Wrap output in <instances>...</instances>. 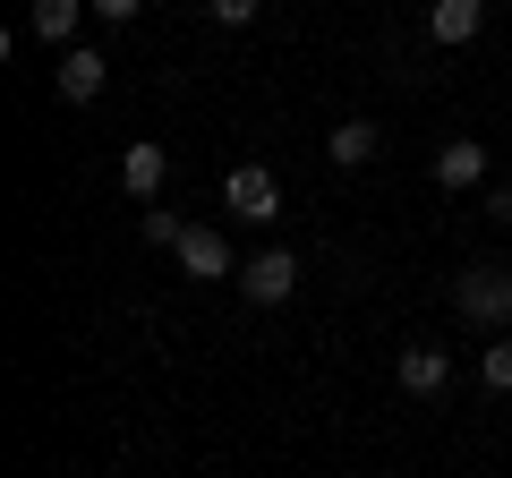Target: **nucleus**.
<instances>
[{
    "label": "nucleus",
    "mask_w": 512,
    "mask_h": 478,
    "mask_svg": "<svg viewBox=\"0 0 512 478\" xmlns=\"http://www.w3.org/2000/svg\"><path fill=\"white\" fill-rule=\"evenodd\" d=\"M453 308H461V325H504L512 316V274L504 265H470V274H453Z\"/></svg>",
    "instance_id": "nucleus-1"
},
{
    "label": "nucleus",
    "mask_w": 512,
    "mask_h": 478,
    "mask_svg": "<svg viewBox=\"0 0 512 478\" xmlns=\"http://www.w3.org/2000/svg\"><path fill=\"white\" fill-rule=\"evenodd\" d=\"M393 385H402L410 402H444V393H453V359H444L436 342H410L402 359H393Z\"/></svg>",
    "instance_id": "nucleus-2"
},
{
    "label": "nucleus",
    "mask_w": 512,
    "mask_h": 478,
    "mask_svg": "<svg viewBox=\"0 0 512 478\" xmlns=\"http://www.w3.org/2000/svg\"><path fill=\"white\" fill-rule=\"evenodd\" d=\"M239 291H248V308H282V299L299 291V257H291V248L248 257V265H239Z\"/></svg>",
    "instance_id": "nucleus-3"
},
{
    "label": "nucleus",
    "mask_w": 512,
    "mask_h": 478,
    "mask_svg": "<svg viewBox=\"0 0 512 478\" xmlns=\"http://www.w3.org/2000/svg\"><path fill=\"white\" fill-rule=\"evenodd\" d=\"M222 205H231L239 222H274V214H282V180H274L265 163H239L231 180H222Z\"/></svg>",
    "instance_id": "nucleus-4"
},
{
    "label": "nucleus",
    "mask_w": 512,
    "mask_h": 478,
    "mask_svg": "<svg viewBox=\"0 0 512 478\" xmlns=\"http://www.w3.org/2000/svg\"><path fill=\"white\" fill-rule=\"evenodd\" d=\"M171 257H180V274H188V282H222V274H239L231 248H222V231H205V222H188Z\"/></svg>",
    "instance_id": "nucleus-5"
},
{
    "label": "nucleus",
    "mask_w": 512,
    "mask_h": 478,
    "mask_svg": "<svg viewBox=\"0 0 512 478\" xmlns=\"http://www.w3.org/2000/svg\"><path fill=\"white\" fill-rule=\"evenodd\" d=\"M163 180H171V154L154 146V137H137V146L120 154V188H128L137 205H154V197H163Z\"/></svg>",
    "instance_id": "nucleus-6"
},
{
    "label": "nucleus",
    "mask_w": 512,
    "mask_h": 478,
    "mask_svg": "<svg viewBox=\"0 0 512 478\" xmlns=\"http://www.w3.org/2000/svg\"><path fill=\"white\" fill-rule=\"evenodd\" d=\"M436 188H487V146H478V137H444L436 146Z\"/></svg>",
    "instance_id": "nucleus-7"
},
{
    "label": "nucleus",
    "mask_w": 512,
    "mask_h": 478,
    "mask_svg": "<svg viewBox=\"0 0 512 478\" xmlns=\"http://www.w3.org/2000/svg\"><path fill=\"white\" fill-rule=\"evenodd\" d=\"M52 77H60V94H69V103H94V94H103V77H111V60L94 52V43H69Z\"/></svg>",
    "instance_id": "nucleus-8"
},
{
    "label": "nucleus",
    "mask_w": 512,
    "mask_h": 478,
    "mask_svg": "<svg viewBox=\"0 0 512 478\" xmlns=\"http://www.w3.org/2000/svg\"><path fill=\"white\" fill-rule=\"evenodd\" d=\"M478 26H487V0H436V9H427V35L436 43H470Z\"/></svg>",
    "instance_id": "nucleus-9"
},
{
    "label": "nucleus",
    "mask_w": 512,
    "mask_h": 478,
    "mask_svg": "<svg viewBox=\"0 0 512 478\" xmlns=\"http://www.w3.org/2000/svg\"><path fill=\"white\" fill-rule=\"evenodd\" d=\"M26 26H35L43 43H69V35H77V0H35V9H26Z\"/></svg>",
    "instance_id": "nucleus-10"
},
{
    "label": "nucleus",
    "mask_w": 512,
    "mask_h": 478,
    "mask_svg": "<svg viewBox=\"0 0 512 478\" xmlns=\"http://www.w3.org/2000/svg\"><path fill=\"white\" fill-rule=\"evenodd\" d=\"M325 154L333 163H367V154H376V120H342V129L325 137Z\"/></svg>",
    "instance_id": "nucleus-11"
},
{
    "label": "nucleus",
    "mask_w": 512,
    "mask_h": 478,
    "mask_svg": "<svg viewBox=\"0 0 512 478\" xmlns=\"http://www.w3.org/2000/svg\"><path fill=\"white\" fill-rule=\"evenodd\" d=\"M478 376H487V393H512V342H487V359H478Z\"/></svg>",
    "instance_id": "nucleus-12"
},
{
    "label": "nucleus",
    "mask_w": 512,
    "mask_h": 478,
    "mask_svg": "<svg viewBox=\"0 0 512 478\" xmlns=\"http://www.w3.org/2000/svg\"><path fill=\"white\" fill-rule=\"evenodd\" d=\"M180 231H188V222L171 214V205H146V239H154V248H180Z\"/></svg>",
    "instance_id": "nucleus-13"
},
{
    "label": "nucleus",
    "mask_w": 512,
    "mask_h": 478,
    "mask_svg": "<svg viewBox=\"0 0 512 478\" xmlns=\"http://www.w3.org/2000/svg\"><path fill=\"white\" fill-rule=\"evenodd\" d=\"M214 9V26H256V0H205Z\"/></svg>",
    "instance_id": "nucleus-14"
},
{
    "label": "nucleus",
    "mask_w": 512,
    "mask_h": 478,
    "mask_svg": "<svg viewBox=\"0 0 512 478\" xmlns=\"http://www.w3.org/2000/svg\"><path fill=\"white\" fill-rule=\"evenodd\" d=\"M137 9H146V0H94V18H111V26H128Z\"/></svg>",
    "instance_id": "nucleus-15"
},
{
    "label": "nucleus",
    "mask_w": 512,
    "mask_h": 478,
    "mask_svg": "<svg viewBox=\"0 0 512 478\" xmlns=\"http://www.w3.org/2000/svg\"><path fill=\"white\" fill-rule=\"evenodd\" d=\"M487 214H495V222H512V188H487Z\"/></svg>",
    "instance_id": "nucleus-16"
}]
</instances>
